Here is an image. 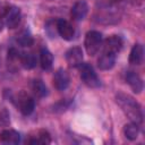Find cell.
<instances>
[{
  "label": "cell",
  "mask_w": 145,
  "mask_h": 145,
  "mask_svg": "<svg viewBox=\"0 0 145 145\" xmlns=\"http://www.w3.org/2000/svg\"><path fill=\"white\" fill-rule=\"evenodd\" d=\"M116 102L131 122H135L137 125H140L143 122L142 106L133 96L119 92L116 94Z\"/></svg>",
  "instance_id": "1"
},
{
  "label": "cell",
  "mask_w": 145,
  "mask_h": 145,
  "mask_svg": "<svg viewBox=\"0 0 145 145\" xmlns=\"http://www.w3.org/2000/svg\"><path fill=\"white\" fill-rule=\"evenodd\" d=\"M16 108L19 110V112L24 116H29L34 109H35V100L34 96H32L29 93L25 91L18 92L12 100Z\"/></svg>",
  "instance_id": "2"
},
{
  "label": "cell",
  "mask_w": 145,
  "mask_h": 145,
  "mask_svg": "<svg viewBox=\"0 0 145 145\" xmlns=\"http://www.w3.org/2000/svg\"><path fill=\"white\" fill-rule=\"evenodd\" d=\"M77 68L79 69V75H80L82 82L87 87L97 88L101 86V79L99 78L97 74L95 72V70L93 69V67L89 63L82 62Z\"/></svg>",
  "instance_id": "3"
},
{
  "label": "cell",
  "mask_w": 145,
  "mask_h": 145,
  "mask_svg": "<svg viewBox=\"0 0 145 145\" xmlns=\"http://www.w3.org/2000/svg\"><path fill=\"white\" fill-rule=\"evenodd\" d=\"M103 44V36L97 31H89L85 35L84 46L88 56H95Z\"/></svg>",
  "instance_id": "4"
},
{
  "label": "cell",
  "mask_w": 145,
  "mask_h": 145,
  "mask_svg": "<svg viewBox=\"0 0 145 145\" xmlns=\"http://www.w3.org/2000/svg\"><path fill=\"white\" fill-rule=\"evenodd\" d=\"M3 18L5 25L8 28H15L19 25L22 19V12L20 9L16 6H7L2 8V11L0 14Z\"/></svg>",
  "instance_id": "5"
},
{
  "label": "cell",
  "mask_w": 145,
  "mask_h": 145,
  "mask_svg": "<svg viewBox=\"0 0 145 145\" xmlns=\"http://www.w3.org/2000/svg\"><path fill=\"white\" fill-rule=\"evenodd\" d=\"M52 82H53V86H54L56 89H58V91H65V89L68 88V86L70 84L69 74L63 68H59L53 74Z\"/></svg>",
  "instance_id": "6"
},
{
  "label": "cell",
  "mask_w": 145,
  "mask_h": 145,
  "mask_svg": "<svg viewBox=\"0 0 145 145\" xmlns=\"http://www.w3.org/2000/svg\"><path fill=\"white\" fill-rule=\"evenodd\" d=\"M66 62L71 68H77L83 62V50L79 46H72L67 50L66 54Z\"/></svg>",
  "instance_id": "7"
},
{
  "label": "cell",
  "mask_w": 145,
  "mask_h": 145,
  "mask_svg": "<svg viewBox=\"0 0 145 145\" xmlns=\"http://www.w3.org/2000/svg\"><path fill=\"white\" fill-rule=\"evenodd\" d=\"M123 45V41L121 39V36L119 35H111L108 39H105L103 41V51L105 52H110L113 54H117L118 52H120V50L122 49Z\"/></svg>",
  "instance_id": "8"
},
{
  "label": "cell",
  "mask_w": 145,
  "mask_h": 145,
  "mask_svg": "<svg viewBox=\"0 0 145 145\" xmlns=\"http://www.w3.org/2000/svg\"><path fill=\"white\" fill-rule=\"evenodd\" d=\"M57 29L58 34L61 39L66 41H71L75 36V28L74 26L66 19H58L57 22Z\"/></svg>",
  "instance_id": "9"
},
{
  "label": "cell",
  "mask_w": 145,
  "mask_h": 145,
  "mask_svg": "<svg viewBox=\"0 0 145 145\" xmlns=\"http://www.w3.org/2000/svg\"><path fill=\"white\" fill-rule=\"evenodd\" d=\"M88 12V5L85 0H78L74 3V6L71 7V10H70V15H71V18L76 22H80L83 20L86 15Z\"/></svg>",
  "instance_id": "10"
},
{
  "label": "cell",
  "mask_w": 145,
  "mask_h": 145,
  "mask_svg": "<svg viewBox=\"0 0 145 145\" xmlns=\"http://www.w3.org/2000/svg\"><path fill=\"white\" fill-rule=\"evenodd\" d=\"M125 78H126L127 84L130 86V88L134 93H136V94L142 93L144 84H143V79L140 78V76L137 72H135L133 70H129V71L126 72Z\"/></svg>",
  "instance_id": "11"
},
{
  "label": "cell",
  "mask_w": 145,
  "mask_h": 145,
  "mask_svg": "<svg viewBox=\"0 0 145 145\" xmlns=\"http://www.w3.org/2000/svg\"><path fill=\"white\" fill-rule=\"evenodd\" d=\"M28 144H36V145H48L51 143V136L48 130L40 129L34 133V135H29V138L26 140Z\"/></svg>",
  "instance_id": "12"
},
{
  "label": "cell",
  "mask_w": 145,
  "mask_h": 145,
  "mask_svg": "<svg viewBox=\"0 0 145 145\" xmlns=\"http://www.w3.org/2000/svg\"><path fill=\"white\" fill-rule=\"evenodd\" d=\"M116 57H117V54L103 51V53L97 59L99 69H101V70H110V69H112L114 63H116Z\"/></svg>",
  "instance_id": "13"
},
{
  "label": "cell",
  "mask_w": 145,
  "mask_h": 145,
  "mask_svg": "<svg viewBox=\"0 0 145 145\" xmlns=\"http://www.w3.org/2000/svg\"><path fill=\"white\" fill-rule=\"evenodd\" d=\"M19 140H20V135L18 131L14 129H5L0 133V142L2 144L15 145L18 144Z\"/></svg>",
  "instance_id": "14"
},
{
  "label": "cell",
  "mask_w": 145,
  "mask_h": 145,
  "mask_svg": "<svg viewBox=\"0 0 145 145\" xmlns=\"http://www.w3.org/2000/svg\"><path fill=\"white\" fill-rule=\"evenodd\" d=\"M31 91L33 93V95L37 99H43L48 95V87L46 85L43 83V80L41 79H33L31 82Z\"/></svg>",
  "instance_id": "15"
},
{
  "label": "cell",
  "mask_w": 145,
  "mask_h": 145,
  "mask_svg": "<svg viewBox=\"0 0 145 145\" xmlns=\"http://www.w3.org/2000/svg\"><path fill=\"white\" fill-rule=\"evenodd\" d=\"M143 58H144V49H143V45L140 43L134 44V46L131 48L130 53H129V63L138 66V65L142 63Z\"/></svg>",
  "instance_id": "16"
},
{
  "label": "cell",
  "mask_w": 145,
  "mask_h": 145,
  "mask_svg": "<svg viewBox=\"0 0 145 145\" xmlns=\"http://www.w3.org/2000/svg\"><path fill=\"white\" fill-rule=\"evenodd\" d=\"M40 66L43 70H50L53 66V54L46 48L40 50Z\"/></svg>",
  "instance_id": "17"
},
{
  "label": "cell",
  "mask_w": 145,
  "mask_h": 145,
  "mask_svg": "<svg viewBox=\"0 0 145 145\" xmlns=\"http://www.w3.org/2000/svg\"><path fill=\"white\" fill-rule=\"evenodd\" d=\"M19 61L20 65L23 66V68L29 70L33 69L36 66V57L34 53L32 52H24L19 56Z\"/></svg>",
  "instance_id": "18"
},
{
  "label": "cell",
  "mask_w": 145,
  "mask_h": 145,
  "mask_svg": "<svg viewBox=\"0 0 145 145\" xmlns=\"http://www.w3.org/2000/svg\"><path fill=\"white\" fill-rule=\"evenodd\" d=\"M16 42L20 45V46H31L34 42L33 40V36L31 34V32L25 28L23 31H20L18 34H17V37H16Z\"/></svg>",
  "instance_id": "19"
},
{
  "label": "cell",
  "mask_w": 145,
  "mask_h": 145,
  "mask_svg": "<svg viewBox=\"0 0 145 145\" xmlns=\"http://www.w3.org/2000/svg\"><path fill=\"white\" fill-rule=\"evenodd\" d=\"M123 135L129 140H135L139 135V127L135 122H129L123 126Z\"/></svg>",
  "instance_id": "20"
},
{
  "label": "cell",
  "mask_w": 145,
  "mask_h": 145,
  "mask_svg": "<svg viewBox=\"0 0 145 145\" xmlns=\"http://www.w3.org/2000/svg\"><path fill=\"white\" fill-rule=\"evenodd\" d=\"M57 22L58 19H50L46 22L45 24V32L50 37H54L58 34V29H57Z\"/></svg>",
  "instance_id": "21"
},
{
  "label": "cell",
  "mask_w": 145,
  "mask_h": 145,
  "mask_svg": "<svg viewBox=\"0 0 145 145\" xmlns=\"http://www.w3.org/2000/svg\"><path fill=\"white\" fill-rule=\"evenodd\" d=\"M10 122V116L8 113V111L6 109H2L0 111V125L2 126H7Z\"/></svg>",
  "instance_id": "22"
},
{
  "label": "cell",
  "mask_w": 145,
  "mask_h": 145,
  "mask_svg": "<svg viewBox=\"0 0 145 145\" xmlns=\"http://www.w3.org/2000/svg\"><path fill=\"white\" fill-rule=\"evenodd\" d=\"M3 26H5V22H3V18H2V16L0 15V33L2 32V29H3Z\"/></svg>",
  "instance_id": "23"
}]
</instances>
